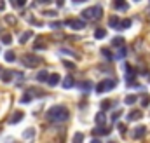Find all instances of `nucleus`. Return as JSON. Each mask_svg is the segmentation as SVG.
Segmentation results:
<instances>
[{
  "instance_id": "nucleus-18",
  "label": "nucleus",
  "mask_w": 150,
  "mask_h": 143,
  "mask_svg": "<svg viewBox=\"0 0 150 143\" xmlns=\"http://www.w3.org/2000/svg\"><path fill=\"white\" fill-rule=\"evenodd\" d=\"M113 7H115V9H120V11H127L129 5H127L126 2H122V0H117V2H113Z\"/></svg>"
},
{
  "instance_id": "nucleus-40",
  "label": "nucleus",
  "mask_w": 150,
  "mask_h": 143,
  "mask_svg": "<svg viewBox=\"0 0 150 143\" xmlns=\"http://www.w3.org/2000/svg\"><path fill=\"white\" fill-rule=\"evenodd\" d=\"M91 143H101V140H93Z\"/></svg>"
},
{
  "instance_id": "nucleus-7",
  "label": "nucleus",
  "mask_w": 150,
  "mask_h": 143,
  "mask_svg": "<svg viewBox=\"0 0 150 143\" xmlns=\"http://www.w3.org/2000/svg\"><path fill=\"white\" fill-rule=\"evenodd\" d=\"M145 133H147V127L145 126H136V129L133 131V138L134 140H140V138L145 136Z\"/></svg>"
},
{
  "instance_id": "nucleus-15",
  "label": "nucleus",
  "mask_w": 150,
  "mask_h": 143,
  "mask_svg": "<svg viewBox=\"0 0 150 143\" xmlns=\"http://www.w3.org/2000/svg\"><path fill=\"white\" fill-rule=\"evenodd\" d=\"M79 87H80V91H84V93H87V91H91V89H93V86H91V82H89V80L80 82V84H79Z\"/></svg>"
},
{
  "instance_id": "nucleus-14",
  "label": "nucleus",
  "mask_w": 150,
  "mask_h": 143,
  "mask_svg": "<svg viewBox=\"0 0 150 143\" xmlns=\"http://www.w3.org/2000/svg\"><path fill=\"white\" fill-rule=\"evenodd\" d=\"M33 37V32H25V33H21V37H19V44H26V40H30Z\"/></svg>"
},
{
  "instance_id": "nucleus-16",
  "label": "nucleus",
  "mask_w": 150,
  "mask_h": 143,
  "mask_svg": "<svg viewBox=\"0 0 150 143\" xmlns=\"http://www.w3.org/2000/svg\"><path fill=\"white\" fill-rule=\"evenodd\" d=\"M47 79H49V73H47L45 70H40L37 73V80L38 82H47Z\"/></svg>"
},
{
  "instance_id": "nucleus-34",
  "label": "nucleus",
  "mask_w": 150,
  "mask_h": 143,
  "mask_svg": "<svg viewBox=\"0 0 150 143\" xmlns=\"http://www.w3.org/2000/svg\"><path fill=\"white\" fill-rule=\"evenodd\" d=\"M63 65H65L67 68H72V70H74V68H75V65H74V63H70V61H67V59L63 61Z\"/></svg>"
},
{
  "instance_id": "nucleus-1",
  "label": "nucleus",
  "mask_w": 150,
  "mask_h": 143,
  "mask_svg": "<svg viewBox=\"0 0 150 143\" xmlns=\"http://www.w3.org/2000/svg\"><path fill=\"white\" fill-rule=\"evenodd\" d=\"M45 117L49 122H65V120H68L70 113H68V108L65 105H54V107L49 108Z\"/></svg>"
},
{
  "instance_id": "nucleus-32",
  "label": "nucleus",
  "mask_w": 150,
  "mask_h": 143,
  "mask_svg": "<svg viewBox=\"0 0 150 143\" xmlns=\"http://www.w3.org/2000/svg\"><path fill=\"white\" fill-rule=\"evenodd\" d=\"M5 21L11 23V25H14V23H16V18H14V16H5Z\"/></svg>"
},
{
  "instance_id": "nucleus-39",
  "label": "nucleus",
  "mask_w": 150,
  "mask_h": 143,
  "mask_svg": "<svg viewBox=\"0 0 150 143\" xmlns=\"http://www.w3.org/2000/svg\"><path fill=\"white\" fill-rule=\"evenodd\" d=\"M4 9H5V2H2V0H0V11H4Z\"/></svg>"
},
{
  "instance_id": "nucleus-22",
  "label": "nucleus",
  "mask_w": 150,
  "mask_h": 143,
  "mask_svg": "<svg viewBox=\"0 0 150 143\" xmlns=\"http://www.w3.org/2000/svg\"><path fill=\"white\" fill-rule=\"evenodd\" d=\"M107 37V30L105 28H96L94 30V38H105Z\"/></svg>"
},
{
  "instance_id": "nucleus-10",
  "label": "nucleus",
  "mask_w": 150,
  "mask_h": 143,
  "mask_svg": "<svg viewBox=\"0 0 150 143\" xmlns=\"http://www.w3.org/2000/svg\"><path fill=\"white\" fill-rule=\"evenodd\" d=\"M74 86H75L74 77H72V75H67V77H65V80H63V87H65V89H72Z\"/></svg>"
},
{
  "instance_id": "nucleus-44",
  "label": "nucleus",
  "mask_w": 150,
  "mask_h": 143,
  "mask_svg": "<svg viewBox=\"0 0 150 143\" xmlns=\"http://www.w3.org/2000/svg\"><path fill=\"white\" fill-rule=\"evenodd\" d=\"M112 143H113V142H112Z\"/></svg>"
},
{
  "instance_id": "nucleus-43",
  "label": "nucleus",
  "mask_w": 150,
  "mask_h": 143,
  "mask_svg": "<svg viewBox=\"0 0 150 143\" xmlns=\"http://www.w3.org/2000/svg\"><path fill=\"white\" fill-rule=\"evenodd\" d=\"M0 131H2V127H0Z\"/></svg>"
},
{
  "instance_id": "nucleus-20",
  "label": "nucleus",
  "mask_w": 150,
  "mask_h": 143,
  "mask_svg": "<svg viewBox=\"0 0 150 143\" xmlns=\"http://www.w3.org/2000/svg\"><path fill=\"white\" fill-rule=\"evenodd\" d=\"M136 119H142V112H140V110H138V112L133 110L131 113H127V120H136Z\"/></svg>"
},
{
  "instance_id": "nucleus-24",
  "label": "nucleus",
  "mask_w": 150,
  "mask_h": 143,
  "mask_svg": "<svg viewBox=\"0 0 150 143\" xmlns=\"http://www.w3.org/2000/svg\"><path fill=\"white\" fill-rule=\"evenodd\" d=\"M4 58H5V61H9V63H14V61H16V54H14V51H7Z\"/></svg>"
},
{
  "instance_id": "nucleus-42",
  "label": "nucleus",
  "mask_w": 150,
  "mask_h": 143,
  "mask_svg": "<svg viewBox=\"0 0 150 143\" xmlns=\"http://www.w3.org/2000/svg\"><path fill=\"white\" fill-rule=\"evenodd\" d=\"M149 80H150V75H149Z\"/></svg>"
},
{
  "instance_id": "nucleus-3",
  "label": "nucleus",
  "mask_w": 150,
  "mask_h": 143,
  "mask_svg": "<svg viewBox=\"0 0 150 143\" xmlns=\"http://www.w3.org/2000/svg\"><path fill=\"white\" fill-rule=\"evenodd\" d=\"M21 63L25 67H28V68H35V67H38L42 63V58L40 56H35V54H25L21 58Z\"/></svg>"
},
{
  "instance_id": "nucleus-4",
  "label": "nucleus",
  "mask_w": 150,
  "mask_h": 143,
  "mask_svg": "<svg viewBox=\"0 0 150 143\" xmlns=\"http://www.w3.org/2000/svg\"><path fill=\"white\" fill-rule=\"evenodd\" d=\"M113 87H115V80L113 79H105L100 84H96V93H107V91H112Z\"/></svg>"
},
{
  "instance_id": "nucleus-29",
  "label": "nucleus",
  "mask_w": 150,
  "mask_h": 143,
  "mask_svg": "<svg viewBox=\"0 0 150 143\" xmlns=\"http://www.w3.org/2000/svg\"><path fill=\"white\" fill-rule=\"evenodd\" d=\"M30 101H32V94L26 91V93L23 94V98H21V103H30Z\"/></svg>"
},
{
  "instance_id": "nucleus-26",
  "label": "nucleus",
  "mask_w": 150,
  "mask_h": 143,
  "mask_svg": "<svg viewBox=\"0 0 150 143\" xmlns=\"http://www.w3.org/2000/svg\"><path fill=\"white\" fill-rule=\"evenodd\" d=\"M101 54H103V56H105L107 59H110V61L113 59V54H112V51H108L107 47H103V49H101Z\"/></svg>"
},
{
  "instance_id": "nucleus-13",
  "label": "nucleus",
  "mask_w": 150,
  "mask_h": 143,
  "mask_svg": "<svg viewBox=\"0 0 150 143\" xmlns=\"http://www.w3.org/2000/svg\"><path fill=\"white\" fill-rule=\"evenodd\" d=\"M119 23H120V19H119L117 16H110V19H108V26H110V28L119 30Z\"/></svg>"
},
{
  "instance_id": "nucleus-36",
  "label": "nucleus",
  "mask_w": 150,
  "mask_h": 143,
  "mask_svg": "<svg viewBox=\"0 0 150 143\" xmlns=\"http://www.w3.org/2000/svg\"><path fill=\"white\" fill-rule=\"evenodd\" d=\"M25 4H26L25 0H19V2H14V5H16V7H25Z\"/></svg>"
},
{
  "instance_id": "nucleus-37",
  "label": "nucleus",
  "mask_w": 150,
  "mask_h": 143,
  "mask_svg": "<svg viewBox=\"0 0 150 143\" xmlns=\"http://www.w3.org/2000/svg\"><path fill=\"white\" fill-rule=\"evenodd\" d=\"M120 113H122V112H120V110H117V112H115V113H113V120H115V119H119V117H120Z\"/></svg>"
},
{
  "instance_id": "nucleus-23",
  "label": "nucleus",
  "mask_w": 150,
  "mask_h": 143,
  "mask_svg": "<svg viewBox=\"0 0 150 143\" xmlns=\"http://www.w3.org/2000/svg\"><path fill=\"white\" fill-rule=\"evenodd\" d=\"M129 26H131V19H122V21L119 23V32H120V30H127Z\"/></svg>"
},
{
  "instance_id": "nucleus-19",
  "label": "nucleus",
  "mask_w": 150,
  "mask_h": 143,
  "mask_svg": "<svg viewBox=\"0 0 150 143\" xmlns=\"http://www.w3.org/2000/svg\"><path fill=\"white\" fill-rule=\"evenodd\" d=\"M126 54H127V49H126V45H124V47H120V49L117 51V54H115L113 58H117V59H124Z\"/></svg>"
},
{
  "instance_id": "nucleus-9",
  "label": "nucleus",
  "mask_w": 150,
  "mask_h": 143,
  "mask_svg": "<svg viewBox=\"0 0 150 143\" xmlns=\"http://www.w3.org/2000/svg\"><path fill=\"white\" fill-rule=\"evenodd\" d=\"M23 117H25V113H23V112H14V113H12V117L9 119V122H11V124H18L19 120H23Z\"/></svg>"
},
{
  "instance_id": "nucleus-2",
  "label": "nucleus",
  "mask_w": 150,
  "mask_h": 143,
  "mask_svg": "<svg viewBox=\"0 0 150 143\" xmlns=\"http://www.w3.org/2000/svg\"><path fill=\"white\" fill-rule=\"evenodd\" d=\"M103 14V9L101 5H93V7H87L82 11V18L84 19H100Z\"/></svg>"
},
{
  "instance_id": "nucleus-30",
  "label": "nucleus",
  "mask_w": 150,
  "mask_h": 143,
  "mask_svg": "<svg viewBox=\"0 0 150 143\" xmlns=\"http://www.w3.org/2000/svg\"><path fill=\"white\" fill-rule=\"evenodd\" d=\"M110 107H112V101H108V100H105V101H101V112H105V110H108Z\"/></svg>"
},
{
  "instance_id": "nucleus-41",
  "label": "nucleus",
  "mask_w": 150,
  "mask_h": 143,
  "mask_svg": "<svg viewBox=\"0 0 150 143\" xmlns=\"http://www.w3.org/2000/svg\"><path fill=\"white\" fill-rule=\"evenodd\" d=\"M2 73H4V68H2V67H0V77H2Z\"/></svg>"
},
{
  "instance_id": "nucleus-35",
  "label": "nucleus",
  "mask_w": 150,
  "mask_h": 143,
  "mask_svg": "<svg viewBox=\"0 0 150 143\" xmlns=\"http://www.w3.org/2000/svg\"><path fill=\"white\" fill-rule=\"evenodd\" d=\"M119 131H120L122 135H126V131H127V127H126L124 124H119Z\"/></svg>"
},
{
  "instance_id": "nucleus-31",
  "label": "nucleus",
  "mask_w": 150,
  "mask_h": 143,
  "mask_svg": "<svg viewBox=\"0 0 150 143\" xmlns=\"http://www.w3.org/2000/svg\"><path fill=\"white\" fill-rule=\"evenodd\" d=\"M63 25H65V23H61V21H52V23H51V28H52V30H59Z\"/></svg>"
},
{
  "instance_id": "nucleus-38",
  "label": "nucleus",
  "mask_w": 150,
  "mask_h": 143,
  "mask_svg": "<svg viewBox=\"0 0 150 143\" xmlns=\"http://www.w3.org/2000/svg\"><path fill=\"white\" fill-rule=\"evenodd\" d=\"M44 14H45V16H56V12H54V11H45Z\"/></svg>"
},
{
  "instance_id": "nucleus-33",
  "label": "nucleus",
  "mask_w": 150,
  "mask_h": 143,
  "mask_svg": "<svg viewBox=\"0 0 150 143\" xmlns=\"http://www.w3.org/2000/svg\"><path fill=\"white\" fill-rule=\"evenodd\" d=\"M149 103H150V98L149 96H145V98L142 100V107H149Z\"/></svg>"
},
{
  "instance_id": "nucleus-5",
  "label": "nucleus",
  "mask_w": 150,
  "mask_h": 143,
  "mask_svg": "<svg viewBox=\"0 0 150 143\" xmlns=\"http://www.w3.org/2000/svg\"><path fill=\"white\" fill-rule=\"evenodd\" d=\"M65 25L70 26V28H74V30H84L86 28V21L84 19H67Z\"/></svg>"
},
{
  "instance_id": "nucleus-17",
  "label": "nucleus",
  "mask_w": 150,
  "mask_h": 143,
  "mask_svg": "<svg viewBox=\"0 0 150 143\" xmlns=\"http://www.w3.org/2000/svg\"><path fill=\"white\" fill-rule=\"evenodd\" d=\"M112 45L113 47H124V38L122 37H115V38H112Z\"/></svg>"
},
{
  "instance_id": "nucleus-27",
  "label": "nucleus",
  "mask_w": 150,
  "mask_h": 143,
  "mask_svg": "<svg viewBox=\"0 0 150 143\" xmlns=\"http://www.w3.org/2000/svg\"><path fill=\"white\" fill-rule=\"evenodd\" d=\"M84 142V135L82 133H75L74 135V143H82Z\"/></svg>"
},
{
  "instance_id": "nucleus-11",
  "label": "nucleus",
  "mask_w": 150,
  "mask_h": 143,
  "mask_svg": "<svg viewBox=\"0 0 150 143\" xmlns=\"http://www.w3.org/2000/svg\"><path fill=\"white\" fill-rule=\"evenodd\" d=\"M12 77H14V72H12V70H4V73H2V77H0V79H2L5 84H9V82L12 80Z\"/></svg>"
},
{
  "instance_id": "nucleus-25",
  "label": "nucleus",
  "mask_w": 150,
  "mask_h": 143,
  "mask_svg": "<svg viewBox=\"0 0 150 143\" xmlns=\"http://www.w3.org/2000/svg\"><path fill=\"white\" fill-rule=\"evenodd\" d=\"M136 100H138V96H134V94H127L126 100H124V103H126V105H134Z\"/></svg>"
},
{
  "instance_id": "nucleus-28",
  "label": "nucleus",
  "mask_w": 150,
  "mask_h": 143,
  "mask_svg": "<svg viewBox=\"0 0 150 143\" xmlns=\"http://www.w3.org/2000/svg\"><path fill=\"white\" fill-rule=\"evenodd\" d=\"M2 42H4L5 45H9V44L12 42V37L9 35V33H4V35H2Z\"/></svg>"
},
{
  "instance_id": "nucleus-6",
  "label": "nucleus",
  "mask_w": 150,
  "mask_h": 143,
  "mask_svg": "<svg viewBox=\"0 0 150 143\" xmlns=\"http://www.w3.org/2000/svg\"><path fill=\"white\" fill-rule=\"evenodd\" d=\"M112 126H96L94 129H93V135L94 136H107V135H110L112 133Z\"/></svg>"
},
{
  "instance_id": "nucleus-12",
  "label": "nucleus",
  "mask_w": 150,
  "mask_h": 143,
  "mask_svg": "<svg viewBox=\"0 0 150 143\" xmlns=\"http://www.w3.org/2000/svg\"><path fill=\"white\" fill-rule=\"evenodd\" d=\"M105 122H107L105 112H98V113H96V124H98V126H105Z\"/></svg>"
},
{
  "instance_id": "nucleus-21",
  "label": "nucleus",
  "mask_w": 150,
  "mask_h": 143,
  "mask_svg": "<svg viewBox=\"0 0 150 143\" xmlns=\"http://www.w3.org/2000/svg\"><path fill=\"white\" fill-rule=\"evenodd\" d=\"M33 136H35V129H33V127H28V129L23 133V138H25V140H32Z\"/></svg>"
},
{
  "instance_id": "nucleus-8",
  "label": "nucleus",
  "mask_w": 150,
  "mask_h": 143,
  "mask_svg": "<svg viewBox=\"0 0 150 143\" xmlns=\"http://www.w3.org/2000/svg\"><path fill=\"white\" fill-rule=\"evenodd\" d=\"M59 80H61V77H59L58 73H51V75H49V79H47V84L54 87V86H58V84H59Z\"/></svg>"
}]
</instances>
